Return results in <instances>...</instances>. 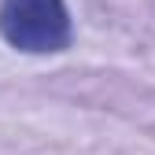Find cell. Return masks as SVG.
Instances as JSON below:
<instances>
[{
    "mask_svg": "<svg viewBox=\"0 0 155 155\" xmlns=\"http://www.w3.org/2000/svg\"><path fill=\"white\" fill-rule=\"evenodd\" d=\"M0 37L30 55L70 48L74 22L67 0H0Z\"/></svg>",
    "mask_w": 155,
    "mask_h": 155,
    "instance_id": "cell-1",
    "label": "cell"
}]
</instances>
